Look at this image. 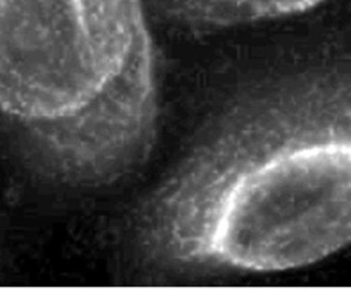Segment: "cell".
I'll return each instance as SVG.
<instances>
[{"mask_svg": "<svg viewBox=\"0 0 351 295\" xmlns=\"http://www.w3.org/2000/svg\"><path fill=\"white\" fill-rule=\"evenodd\" d=\"M156 111L143 0H0V113L63 173L119 174L148 150Z\"/></svg>", "mask_w": 351, "mask_h": 295, "instance_id": "obj_2", "label": "cell"}, {"mask_svg": "<svg viewBox=\"0 0 351 295\" xmlns=\"http://www.w3.org/2000/svg\"><path fill=\"white\" fill-rule=\"evenodd\" d=\"M178 22L195 27H225L303 12L322 0H160Z\"/></svg>", "mask_w": 351, "mask_h": 295, "instance_id": "obj_3", "label": "cell"}, {"mask_svg": "<svg viewBox=\"0 0 351 295\" xmlns=\"http://www.w3.org/2000/svg\"><path fill=\"white\" fill-rule=\"evenodd\" d=\"M140 233L166 263L244 272L302 268L347 246V89L314 86L222 130L155 192Z\"/></svg>", "mask_w": 351, "mask_h": 295, "instance_id": "obj_1", "label": "cell"}]
</instances>
